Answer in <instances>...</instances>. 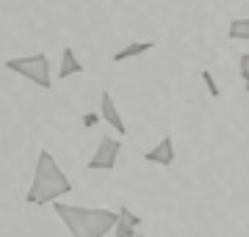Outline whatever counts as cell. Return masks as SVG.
I'll use <instances>...</instances> for the list:
<instances>
[{"instance_id": "obj_1", "label": "cell", "mask_w": 249, "mask_h": 237, "mask_svg": "<svg viewBox=\"0 0 249 237\" xmlns=\"http://www.w3.org/2000/svg\"><path fill=\"white\" fill-rule=\"evenodd\" d=\"M67 193H72V182L61 171L58 160L47 149H42L39 160H36L34 182H31V188L25 193V202L28 204H58Z\"/></svg>"}, {"instance_id": "obj_2", "label": "cell", "mask_w": 249, "mask_h": 237, "mask_svg": "<svg viewBox=\"0 0 249 237\" xmlns=\"http://www.w3.org/2000/svg\"><path fill=\"white\" fill-rule=\"evenodd\" d=\"M55 215L64 221L72 237H106L119 223V212L106 207H72V204H53Z\"/></svg>"}, {"instance_id": "obj_3", "label": "cell", "mask_w": 249, "mask_h": 237, "mask_svg": "<svg viewBox=\"0 0 249 237\" xmlns=\"http://www.w3.org/2000/svg\"><path fill=\"white\" fill-rule=\"evenodd\" d=\"M6 69L14 72V75H19V78H28L39 88L53 86V80H50V61H47L45 53L22 55V58H9V61H6Z\"/></svg>"}, {"instance_id": "obj_4", "label": "cell", "mask_w": 249, "mask_h": 237, "mask_svg": "<svg viewBox=\"0 0 249 237\" xmlns=\"http://www.w3.org/2000/svg\"><path fill=\"white\" fill-rule=\"evenodd\" d=\"M119 152H122V141H116V138H111V135H106V138H100L97 149H94L91 160L86 163V168H91V171H111V168L116 166Z\"/></svg>"}, {"instance_id": "obj_5", "label": "cell", "mask_w": 249, "mask_h": 237, "mask_svg": "<svg viewBox=\"0 0 249 237\" xmlns=\"http://www.w3.org/2000/svg\"><path fill=\"white\" fill-rule=\"evenodd\" d=\"M100 116H103L111 127H114L119 138H122V135H127V124H124L122 113H119V108H116L114 97H111L108 91H103V94H100Z\"/></svg>"}, {"instance_id": "obj_6", "label": "cell", "mask_w": 249, "mask_h": 237, "mask_svg": "<svg viewBox=\"0 0 249 237\" xmlns=\"http://www.w3.org/2000/svg\"><path fill=\"white\" fill-rule=\"evenodd\" d=\"M144 160H147V163H155V166H172V163H175V143H172L169 135H163V138L144 155Z\"/></svg>"}, {"instance_id": "obj_7", "label": "cell", "mask_w": 249, "mask_h": 237, "mask_svg": "<svg viewBox=\"0 0 249 237\" xmlns=\"http://www.w3.org/2000/svg\"><path fill=\"white\" fill-rule=\"evenodd\" d=\"M119 223H116L114 235L116 237H136L139 235V226H142V215H136L130 207H119Z\"/></svg>"}, {"instance_id": "obj_8", "label": "cell", "mask_w": 249, "mask_h": 237, "mask_svg": "<svg viewBox=\"0 0 249 237\" xmlns=\"http://www.w3.org/2000/svg\"><path fill=\"white\" fill-rule=\"evenodd\" d=\"M72 75H83V63L72 47L61 50V66H58V78H72Z\"/></svg>"}, {"instance_id": "obj_9", "label": "cell", "mask_w": 249, "mask_h": 237, "mask_svg": "<svg viewBox=\"0 0 249 237\" xmlns=\"http://www.w3.org/2000/svg\"><path fill=\"white\" fill-rule=\"evenodd\" d=\"M152 47H155V42H133V44H127V47H122L119 53H114V63L127 61V58H136V55H142V53H150Z\"/></svg>"}, {"instance_id": "obj_10", "label": "cell", "mask_w": 249, "mask_h": 237, "mask_svg": "<svg viewBox=\"0 0 249 237\" xmlns=\"http://www.w3.org/2000/svg\"><path fill=\"white\" fill-rule=\"evenodd\" d=\"M227 39L232 42H249V19H232L227 25Z\"/></svg>"}, {"instance_id": "obj_11", "label": "cell", "mask_w": 249, "mask_h": 237, "mask_svg": "<svg viewBox=\"0 0 249 237\" xmlns=\"http://www.w3.org/2000/svg\"><path fill=\"white\" fill-rule=\"evenodd\" d=\"M202 83H205V88H208V94H211V97H222V91H219V83L213 80V72L205 69V72H202Z\"/></svg>"}, {"instance_id": "obj_12", "label": "cell", "mask_w": 249, "mask_h": 237, "mask_svg": "<svg viewBox=\"0 0 249 237\" xmlns=\"http://www.w3.org/2000/svg\"><path fill=\"white\" fill-rule=\"evenodd\" d=\"M100 119H103V116L91 111V113H86V116H83V127H94V124L100 122Z\"/></svg>"}, {"instance_id": "obj_13", "label": "cell", "mask_w": 249, "mask_h": 237, "mask_svg": "<svg viewBox=\"0 0 249 237\" xmlns=\"http://www.w3.org/2000/svg\"><path fill=\"white\" fill-rule=\"evenodd\" d=\"M241 69H249V53H244V55L238 58V72H241Z\"/></svg>"}, {"instance_id": "obj_14", "label": "cell", "mask_w": 249, "mask_h": 237, "mask_svg": "<svg viewBox=\"0 0 249 237\" xmlns=\"http://www.w3.org/2000/svg\"><path fill=\"white\" fill-rule=\"evenodd\" d=\"M241 80H244V88L249 91V69H241Z\"/></svg>"}, {"instance_id": "obj_15", "label": "cell", "mask_w": 249, "mask_h": 237, "mask_svg": "<svg viewBox=\"0 0 249 237\" xmlns=\"http://www.w3.org/2000/svg\"><path fill=\"white\" fill-rule=\"evenodd\" d=\"M136 237H147V235H136Z\"/></svg>"}]
</instances>
